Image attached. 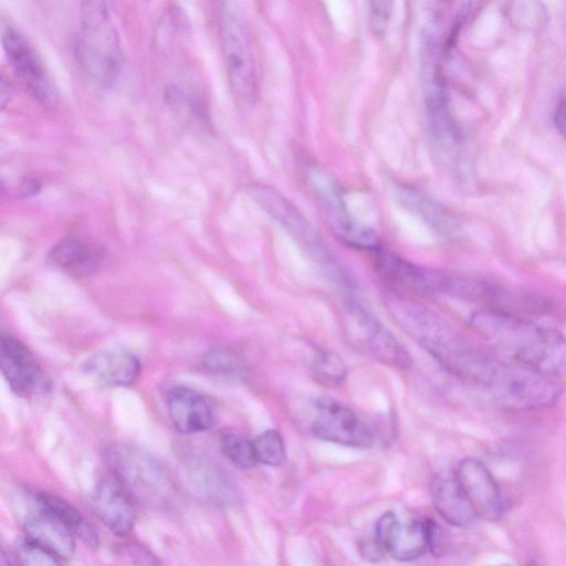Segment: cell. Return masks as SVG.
I'll return each instance as SVG.
<instances>
[{
	"mask_svg": "<svg viewBox=\"0 0 566 566\" xmlns=\"http://www.w3.org/2000/svg\"><path fill=\"white\" fill-rule=\"evenodd\" d=\"M472 326L514 363L549 377L566 376V336L526 317L481 308Z\"/></svg>",
	"mask_w": 566,
	"mask_h": 566,
	"instance_id": "cell-1",
	"label": "cell"
},
{
	"mask_svg": "<svg viewBox=\"0 0 566 566\" xmlns=\"http://www.w3.org/2000/svg\"><path fill=\"white\" fill-rule=\"evenodd\" d=\"M408 313V328L443 368L467 381L488 387L499 360L473 346L428 311L416 308Z\"/></svg>",
	"mask_w": 566,
	"mask_h": 566,
	"instance_id": "cell-2",
	"label": "cell"
},
{
	"mask_svg": "<svg viewBox=\"0 0 566 566\" xmlns=\"http://www.w3.org/2000/svg\"><path fill=\"white\" fill-rule=\"evenodd\" d=\"M76 55L83 70L96 84L111 87L117 81L124 61L123 46L105 2H81Z\"/></svg>",
	"mask_w": 566,
	"mask_h": 566,
	"instance_id": "cell-3",
	"label": "cell"
},
{
	"mask_svg": "<svg viewBox=\"0 0 566 566\" xmlns=\"http://www.w3.org/2000/svg\"><path fill=\"white\" fill-rule=\"evenodd\" d=\"M106 462L111 474L136 501L161 507L172 500V478L149 453L130 446H114L106 451Z\"/></svg>",
	"mask_w": 566,
	"mask_h": 566,
	"instance_id": "cell-4",
	"label": "cell"
},
{
	"mask_svg": "<svg viewBox=\"0 0 566 566\" xmlns=\"http://www.w3.org/2000/svg\"><path fill=\"white\" fill-rule=\"evenodd\" d=\"M494 400L510 411H533L557 402L562 389L549 376L520 364L499 361L486 387Z\"/></svg>",
	"mask_w": 566,
	"mask_h": 566,
	"instance_id": "cell-5",
	"label": "cell"
},
{
	"mask_svg": "<svg viewBox=\"0 0 566 566\" xmlns=\"http://www.w3.org/2000/svg\"><path fill=\"white\" fill-rule=\"evenodd\" d=\"M220 39L233 96L249 103L256 90L255 63L248 25L234 2H226L221 9Z\"/></svg>",
	"mask_w": 566,
	"mask_h": 566,
	"instance_id": "cell-6",
	"label": "cell"
},
{
	"mask_svg": "<svg viewBox=\"0 0 566 566\" xmlns=\"http://www.w3.org/2000/svg\"><path fill=\"white\" fill-rule=\"evenodd\" d=\"M307 177L333 231L344 243L371 253L382 247L374 229L357 221L349 212L340 185L328 171L312 165Z\"/></svg>",
	"mask_w": 566,
	"mask_h": 566,
	"instance_id": "cell-7",
	"label": "cell"
},
{
	"mask_svg": "<svg viewBox=\"0 0 566 566\" xmlns=\"http://www.w3.org/2000/svg\"><path fill=\"white\" fill-rule=\"evenodd\" d=\"M346 333L356 346L380 363L397 369L411 365L408 352L364 305L355 298L345 303Z\"/></svg>",
	"mask_w": 566,
	"mask_h": 566,
	"instance_id": "cell-8",
	"label": "cell"
},
{
	"mask_svg": "<svg viewBox=\"0 0 566 566\" xmlns=\"http://www.w3.org/2000/svg\"><path fill=\"white\" fill-rule=\"evenodd\" d=\"M13 505L27 538L48 548L60 558H69L73 555L75 551L74 535L46 505L40 494H19Z\"/></svg>",
	"mask_w": 566,
	"mask_h": 566,
	"instance_id": "cell-9",
	"label": "cell"
},
{
	"mask_svg": "<svg viewBox=\"0 0 566 566\" xmlns=\"http://www.w3.org/2000/svg\"><path fill=\"white\" fill-rule=\"evenodd\" d=\"M1 41L9 64L31 97L43 106H55L56 88L28 39L15 28L8 25L2 30Z\"/></svg>",
	"mask_w": 566,
	"mask_h": 566,
	"instance_id": "cell-10",
	"label": "cell"
},
{
	"mask_svg": "<svg viewBox=\"0 0 566 566\" xmlns=\"http://www.w3.org/2000/svg\"><path fill=\"white\" fill-rule=\"evenodd\" d=\"M313 434L324 441L353 448H369L376 441L374 429L350 408L331 397L316 401Z\"/></svg>",
	"mask_w": 566,
	"mask_h": 566,
	"instance_id": "cell-11",
	"label": "cell"
},
{
	"mask_svg": "<svg viewBox=\"0 0 566 566\" xmlns=\"http://www.w3.org/2000/svg\"><path fill=\"white\" fill-rule=\"evenodd\" d=\"M249 196L314 258L326 261L328 254L303 213L282 193L261 184L248 187Z\"/></svg>",
	"mask_w": 566,
	"mask_h": 566,
	"instance_id": "cell-12",
	"label": "cell"
},
{
	"mask_svg": "<svg viewBox=\"0 0 566 566\" xmlns=\"http://www.w3.org/2000/svg\"><path fill=\"white\" fill-rule=\"evenodd\" d=\"M436 527L428 520L401 524L394 513L388 512L378 520L375 538L395 559L408 562L431 548Z\"/></svg>",
	"mask_w": 566,
	"mask_h": 566,
	"instance_id": "cell-13",
	"label": "cell"
},
{
	"mask_svg": "<svg viewBox=\"0 0 566 566\" xmlns=\"http://www.w3.org/2000/svg\"><path fill=\"white\" fill-rule=\"evenodd\" d=\"M1 371L11 389L21 397L44 394L50 381L29 349L17 338L1 334Z\"/></svg>",
	"mask_w": 566,
	"mask_h": 566,
	"instance_id": "cell-14",
	"label": "cell"
},
{
	"mask_svg": "<svg viewBox=\"0 0 566 566\" xmlns=\"http://www.w3.org/2000/svg\"><path fill=\"white\" fill-rule=\"evenodd\" d=\"M181 469L190 492L201 500L214 505H230L237 501V485L212 460L202 455H190L184 460Z\"/></svg>",
	"mask_w": 566,
	"mask_h": 566,
	"instance_id": "cell-15",
	"label": "cell"
},
{
	"mask_svg": "<svg viewBox=\"0 0 566 566\" xmlns=\"http://www.w3.org/2000/svg\"><path fill=\"white\" fill-rule=\"evenodd\" d=\"M454 478L478 516L495 520L502 514L503 500L499 485L483 462L474 458L462 460Z\"/></svg>",
	"mask_w": 566,
	"mask_h": 566,
	"instance_id": "cell-16",
	"label": "cell"
},
{
	"mask_svg": "<svg viewBox=\"0 0 566 566\" xmlns=\"http://www.w3.org/2000/svg\"><path fill=\"white\" fill-rule=\"evenodd\" d=\"M132 496L109 474L99 479L92 492V507L99 521L116 535H127L134 527L136 513Z\"/></svg>",
	"mask_w": 566,
	"mask_h": 566,
	"instance_id": "cell-17",
	"label": "cell"
},
{
	"mask_svg": "<svg viewBox=\"0 0 566 566\" xmlns=\"http://www.w3.org/2000/svg\"><path fill=\"white\" fill-rule=\"evenodd\" d=\"M373 254L376 270L394 286L419 293L440 292L443 272L423 270L384 247Z\"/></svg>",
	"mask_w": 566,
	"mask_h": 566,
	"instance_id": "cell-18",
	"label": "cell"
},
{
	"mask_svg": "<svg viewBox=\"0 0 566 566\" xmlns=\"http://www.w3.org/2000/svg\"><path fill=\"white\" fill-rule=\"evenodd\" d=\"M168 416L181 433H198L213 427L216 417L209 401L199 392L174 387L166 394Z\"/></svg>",
	"mask_w": 566,
	"mask_h": 566,
	"instance_id": "cell-19",
	"label": "cell"
},
{
	"mask_svg": "<svg viewBox=\"0 0 566 566\" xmlns=\"http://www.w3.org/2000/svg\"><path fill=\"white\" fill-rule=\"evenodd\" d=\"M84 368L87 375L104 385L127 386L138 378L140 364L127 350L108 348L91 355Z\"/></svg>",
	"mask_w": 566,
	"mask_h": 566,
	"instance_id": "cell-20",
	"label": "cell"
},
{
	"mask_svg": "<svg viewBox=\"0 0 566 566\" xmlns=\"http://www.w3.org/2000/svg\"><path fill=\"white\" fill-rule=\"evenodd\" d=\"M424 102L432 137L442 149L451 151L458 142V130L450 112L446 86L437 74L428 82Z\"/></svg>",
	"mask_w": 566,
	"mask_h": 566,
	"instance_id": "cell-21",
	"label": "cell"
},
{
	"mask_svg": "<svg viewBox=\"0 0 566 566\" xmlns=\"http://www.w3.org/2000/svg\"><path fill=\"white\" fill-rule=\"evenodd\" d=\"M431 493L436 510L448 523L454 526H467L478 517L455 478H436L432 481Z\"/></svg>",
	"mask_w": 566,
	"mask_h": 566,
	"instance_id": "cell-22",
	"label": "cell"
},
{
	"mask_svg": "<svg viewBox=\"0 0 566 566\" xmlns=\"http://www.w3.org/2000/svg\"><path fill=\"white\" fill-rule=\"evenodd\" d=\"M102 258L103 252L96 244L74 235L62 239L51 251L53 263L75 276L93 272Z\"/></svg>",
	"mask_w": 566,
	"mask_h": 566,
	"instance_id": "cell-23",
	"label": "cell"
},
{
	"mask_svg": "<svg viewBox=\"0 0 566 566\" xmlns=\"http://www.w3.org/2000/svg\"><path fill=\"white\" fill-rule=\"evenodd\" d=\"M397 198L403 208L418 216L438 233L451 234L457 230V221L450 212L413 188L399 187Z\"/></svg>",
	"mask_w": 566,
	"mask_h": 566,
	"instance_id": "cell-24",
	"label": "cell"
},
{
	"mask_svg": "<svg viewBox=\"0 0 566 566\" xmlns=\"http://www.w3.org/2000/svg\"><path fill=\"white\" fill-rule=\"evenodd\" d=\"M40 496L74 536L87 546L98 545L95 528L72 504L53 494L42 493Z\"/></svg>",
	"mask_w": 566,
	"mask_h": 566,
	"instance_id": "cell-25",
	"label": "cell"
},
{
	"mask_svg": "<svg viewBox=\"0 0 566 566\" xmlns=\"http://www.w3.org/2000/svg\"><path fill=\"white\" fill-rule=\"evenodd\" d=\"M311 371L316 382L326 387H335L346 378L347 367L336 353L317 347L311 359Z\"/></svg>",
	"mask_w": 566,
	"mask_h": 566,
	"instance_id": "cell-26",
	"label": "cell"
},
{
	"mask_svg": "<svg viewBox=\"0 0 566 566\" xmlns=\"http://www.w3.org/2000/svg\"><path fill=\"white\" fill-rule=\"evenodd\" d=\"M220 446L228 460L239 469H251L258 462L253 441L239 433L228 432L223 434Z\"/></svg>",
	"mask_w": 566,
	"mask_h": 566,
	"instance_id": "cell-27",
	"label": "cell"
},
{
	"mask_svg": "<svg viewBox=\"0 0 566 566\" xmlns=\"http://www.w3.org/2000/svg\"><path fill=\"white\" fill-rule=\"evenodd\" d=\"M258 462L265 465H280L285 459V446L281 433L269 429L253 440Z\"/></svg>",
	"mask_w": 566,
	"mask_h": 566,
	"instance_id": "cell-28",
	"label": "cell"
},
{
	"mask_svg": "<svg viewBox=\"0 0 566 566\" xmlns=\"http://www.w3.org/2000/svg\"><path fill=\"white\" fill-rule=\"evenodd\" d=\"M17 558L20 566H62L57 555L29 538L18 544Z\"/></svg>",
	"mask_w": 566,
	"mask_h": 566,
	"instance_id": "cell-29",
	"label": "cell"
},
{
	"mask_svg": "<svg viewBox=\"0 0 566 566\" xmlns=\"http://www.w3.org/2000/svg\"><path fill=\"white\" fill-rule=\"evenodd\" d=\"M538 2H511L506 8V15L513 24L535 29L541 28L545 19V11Z\"/></svg>",
	"mask_w": 566,
	"mask_h": 566,
	"instance_id": "cell-30",
	"label": "cell"
},
{
	"mask_svg": "<svg viewBox=\"0 0 566 566\" xmlns=\"http://www.w3.org/2000/svg\"><path fill=\"white\" fill-rule=\"evenodd\" d=\"M206 367L218 374L242 377L244 365L242 360L228 350H213L205 359Z\"/></svg>",
	"mask_w": 566,
	"mask_h": 566,
	"instance_id": "cell-31",
	"label": "cell"
},
{
	"mask_svg": "<svg viewBox=\"0 0 566 566\" xmlns=\"http://www.w3.org/2000/svg\"><path fill=\"white\" fill-rule=\"evenodd\" d=\"M392 2L390 1H373L369 4L368 21L373 32L377 35L384 34L390 14Z\"/></svg>",
	"mask_w": 566,
	"mask_h": 566,
	"instance_id": "cell-32",
	"label": "cell"
},
{
	"mask_svg": "<svg viewBox=\"0 0 566 566\" xmlns=\"http://www.w3.org/2000/svg\"><path fill=\"white\" fill-rule=\"evenodd\" d=\"M554 124L559 134L566 139V97L556 106L554 112Z\"/></svg>",
	"mask_w": 566,
	"mask_h": 566,
	"instance_id": "cell-33",
	"label": "cell"
},
{
	"mask_svg": "<svg viewBox=\"0 0 566 566\" xmlns=\"http://www.w3.org/2000/svg\"><path fill=\"white\" fill-rule=\"evenodd\" d=\"M360 551H361V554L364 557H366L368 559L376 560L381 556L384 548L380 546V544L375 538L374 542L373 541L364 542L360 545Z\"/></svg>",
	"mask_w": 566,
	"mask_h": 566,
	"instance_id": "cell-34",
	"label": "cell"
},
{
	"mask_svg": "<svg viewBox=\"0 0 566 566\" xmlns=\"http://www.w3.org/2000/svg\"><path fill=\"white\" fill-rule=\"evenodd\" d=\"M0 565L1 566H12L10 560L7 558V556L4 554H2V556H1Z\"/></svg>",
	"mask_w": 566,
	"mask_h": 566,
	"instance_id": "cell-35",
	"label": "cell"
},
{
	"mask_svg": "<svg viewBox=\"0 0 566 566\" xmlns=\"http://www.w3.org/2000/svg\"><path fill=\"white\" fill-rule=\"evenodd\" d=\"M527 566H538L536 563H530Z\"/></svg>",
	"mask_w": 566,
	"mask_h": 566,
	"instance_id": "cell-36",
	"label": "cell"
},
{
	"mask_svg": "<svg viewBox=\"0 0 566 566\" xmlns=\"http://www.w3.org/2000/svg\"><path fill=\"white\" fill-rule=\"evenodd\" d=\"M496 566H509V565H504V564H503V565H496Z\"/></svg>",
	"mask_w": 566,
	"mask_h": 566,
	"instance_id": "cell-37",
	"label": "cell"
}]
</instances>
